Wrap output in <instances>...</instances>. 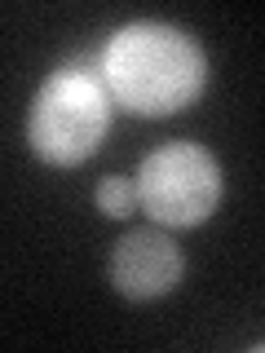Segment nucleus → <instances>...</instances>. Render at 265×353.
<instances>
[{"label":"nucleus","mask_w":265,"mask_h":353,"mask_svg":"<svg viewBox=\"0 0 265 353\" xmlns=\"http://www.w3.org/2000/svg\"><path fill=\"white\" fill-rule=\"evenodd\" d=\"M186 274L181 248L159 230H128L110 252V287L124 301H159Z\"/></svg>","instance_id":"4"},{"label":"nucleus","mask_w":265,"mask_h":353,"mask_svg":"<svg viewBox=\"0 0 265 353\" xmlns=\"http://www.w3.org/2000/svg\"><path fill=\"white\" fill-rule=\"evenodd\" d=\"M93 199H97V212H106V216H128L137 208V190H132L128 176H102Z\"/></svg>","instance_id":"5"},{"label":"nucleus","mask_w":265,"mask_h":353,"mask_svg":"<svg viewBox=\"0 0 265 353\" xmlns=\"http://www.w3.org/2000/svg\"><path fill=\"white\" fill-rule=\"evenodd\" d=\"M221 185L226 181H221V163L213 150L195 146V141H168L141 159L132 190L155 225L190 230L217 212Z\"/></svg>","instance_id":"3"},{"label":"nucleus","mask_w":265,"mask_h":353,"mask_svg":"<svg viewBox=\"0 0 265 353\" xmlns=\"http://www.w3.org/2000/svg\"><path fill=\"white\" fill-rule=\"evenodd\" d=\"M97 75L115 106L164 119L199 102L208 84V58L181 27L128 22L97 53Z\"/></svg>","instance_id":"1"},{"label":"nucleus","mask_w":265,"mask_h":353,"mask_svg":"<svg viewBox=\"0 0 265 353\" xmlns=\"http://www.w3.org/2000/svg\"><path fill=\"white\" fill-rule=\"evenodd\" d=\"M110 93L97 66L66 62L49 75L27 110V146L49 168H80L110 132Z\"/></svg>","instance_id":"2"}]
</instances>
